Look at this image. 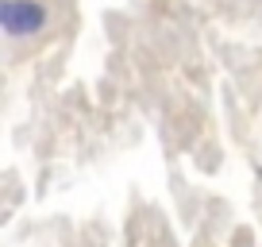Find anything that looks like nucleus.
Listing matches in <instances>:
<instances>
[{
    "mask_svg": "<svg viewBox=\"0 0 262 247\" xmlns=\"http://www.w3.org/2000/svg\"><path fill=\"white\" fill-rule=\"evenodd\" d=\"M50 24V8L42 0H0V35L31 39Z\"/></svg>",
    "mask_w": 262,
    "mask_h": 247,
    "instance_id": "1",
    "label": "nucleus"
}]
</instances>
